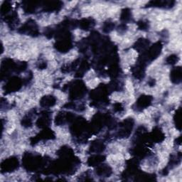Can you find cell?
Masks as SVG:
<instances>
[{"label": "cell", "instance_id": "obj_1", "mask_svg": "<svg viewBox=\"0 0 182 182\" xmlns=\"http://www.w3.org/2000/svg\"><path fill=\"white\" fill-rule=\"evenodd\" d=\"M17 160L16 159H9L5 160L2 164H1V170L4 171H11L16 168L17 166Z\"/></svg>", "mask_w": 182, "mask_h": 182}, {"label": "cell", "instance_id": "obj_2", "mask_svg": "<svg viewBox=\"0 0 182 182\" xmlns=\"http://www.w3.org/2000/svg\"><path fill=\"white\" fill-rule=\"evenodd\" d=\"M149 102H150V99H149V97H142L141 98H139V100H138V105L140 107H145L149 105Z\"/></svg>", "mask_w": 182, "mask_h": 182}, {"label": "cell", "instance_id": "obj_3", "mask_svg": "<svg viewBox=\"0 0 182 182\" xmlns=\"http://www.w3.org/2000/svg\"><path fill=\"white\" fill-rule=\"evenodd\" d=\"M41 103H44L45 106H52L54 103H55V99L53 98H52V96L49 97H46V98H43L42 101H41Z\"/></svg>", "mask_w": 182, "mask_h": 182}]
</instances>
